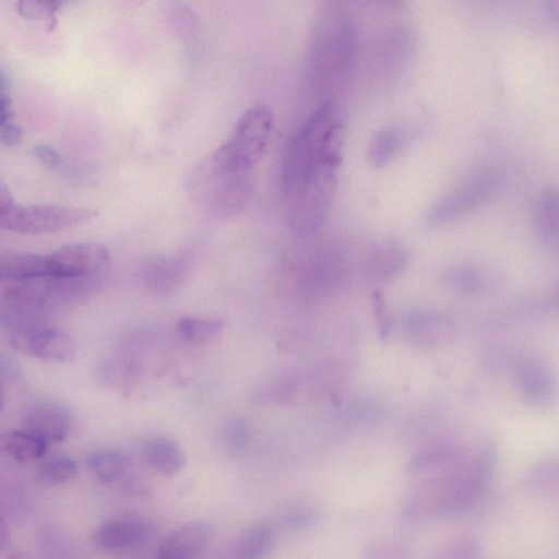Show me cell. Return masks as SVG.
I'll return each mask as SVG.
<instances>
[{
	"instance_id": "obj_21",
	"label": "cell",
	"mask_w": 559,
	"mask_h": 559,
	"mask_svg": "<svg viewBox=\"0 0 559 559\" xmlns=\"http://www.w3.org/2000/svg\"><path fill=\"white\" fill-rule=\"evenodd\" d=\"M225 322L221 318H203L186 316L176 323L177 335L186 343L205 345L221 337Z\"/></svg>"
},
{
	"instance_id": "obj_14",
	"label": "cell",
	"mask_w": 559,
	"mask_h": 559,
	"mask_svg": "<svg viewBox=\"0 0 559 559\" xmlns=\"http://www.w3.org/2000/svg\"><path fill=\"white\" fill-rule=\"evenodd\" d=\"M518 386L524 402L533 407L548 406L554 397V381L539 361L524 362L518 372Z\"/></svg>"
},
{
	"instance_id": "obj_27",
	"label": "cell",
	"mask_w": 559,
	"mask_h": 559,
	"mask_svg": "<svg viewBox=\"0 0 559 559\" xmlns=\"http://www.w3.org/2000/svg\"><path fill=\"white\" fill-rule=\"evenodd\" d=\"M558 483V464L556 460L547 459L538 462L528 471L525 486L528 491L538 496L551 495Z\"/></svg>"
},
{
	"instance_id": "obj_39",
	"label": "cell",
	"mask_w": 559,
	"mask_h": 559,
	"mask_svg": "<svg viewBox=\"0 0 559 559\" xmlns=\"http://www.w3.org/2000/svg\"><path fill=\"white\" fill-rule=\"evenodd\" d=\"M10 78L8 72L0 67V96H9Z\"/></svg>"
},
{
	"instance_id": "obj_7",
	"label": "cell",
	"mask_w": 559,
	"mask_h": 559,
	"mask_svg": "<svg viewBox=\"0 0 559 559\" xmlns=\"http://www.w3.org/2000/svg\"><path fill=\"white\" fill-rule=\"evenodd\" d=\"M496 178L488 175L474 177L439 198L424 214L426 227L449 224L485 203L495 192Z\"/></svg>"
},
{
	"instance_id": "obj_23",
	"label": "cell",
	"mask_w": 559,
	"mask_h": 559,
	"mask_svg": "<svg viewBox=\"0 0 559 559\" xmlns=\"http://www.w3.org/2000/svg\"><path fill=\"white\" fill-rule=\"evenodd\" d=\"M47 442L35 433L23 429L9 431L1 439V448L15 461L27 463L43 457Z\"/></svg>"
},
{
	"instance_id": "obj_2",
	"label": "cell",
	"mask_w": 559,
	"mask_h": 559,
	"mask_svg": "<svg viewBox=\"0 0 559 559\" xmlns=\"http://www.w3.org/2000/svg\"><path fill=\"white\" fill-rule=\"evenodd\" d=\"M341 157L331 153L312 158L281 186L287 225L296 236L309 237L321 228L336 190Z\"/></svg>"
},
{
	"instance_id": "obj_29",
	"label": "cell",
	"mask_w": 559,
	"mask_h": 559,
	"mask_svg": "<svg viewBox=\"0 0 559 559\" xmlns=\"http://www.w3.org/2000/svg\"><path fill=\"white\" fill-rule=\"evenodd\" d=\"M409 547L393 538H377L366 544L364 559H408Z\"/></svg>"
},
{
	"instance_id": "obj_15",
	"label": "cell",
	"mask_w": 559,
	"mask_h": 559,
	"mask_svg": "<svg viewBox=\"0 0 559 559\" xmlns=\"http://www.w3.org/2000/svg\"><path fill=\"white\" fill-rule=\"evenodd\" d=\"M187 272V264L181 258L157 257L143 264L141 275L150 290L169 293L183 282Z\"/></svg>"
},
{
	"instance_id": "obj_5",
	"label": "cell",
	"mask_w": 559,
	"mask_h": 559,
	"mask_svg": "<svg viewBox=\"0 0 559 559\" xmlns=\"http://www.w3.org/2000/svg\"><path fill=\"white\" fill-rule=\"evenodd\" d=\"M253 185V173L222 170L206 158L191 170L186 183L192 201L217 218L240 213L251 198Z\"/></svg>"
},
{
	"instance_id": "obj_1",
	"label": "cell",
	"mask_w": 559,
	"mask_h": 559,
	"mask_svg": "<svg viewBox=\"0 0 559 559\" xmlns=\"http://www.w3.org/2000/svg\"><path fill=\"white\" fill-rule=\"evenodd\" d=\"M497 462L495 445L483 442L463 463L455 461L445 469L427 477L403 502L405 522L447 516L469 508L491 479Z\"/></svg>"
},
{
	"instance_id": "obj_31",
	"label": "cell",
	"mask_w": 559,
	"mask_h": 559,
	"mask_svg": "<svg viewBox=\"0 0 559 559\" xmlns=\"http://www.w3.org/2000/svg\"><path fill=\"white\" fill-rule=\"evenodd\" d=\"M62 5L61 1H19L15 7L20 15L25 19H43L48 20L49 31H52L57 24L56 12Z\"/></svg>"
},
{
	"instance_id": "obj_6",
	"label": "cell",
	"mask_w": 559,
	"mask_h": 559,
	"mask_svg": "<svg viewBox=\"0 0 559 559\" xmlns=\"http://www.w3.org/2000/svg\"><path fill=\"white\" fill-rule=\"evenodd\" d=\"M98 216L92 207L15 203L5 230L22 235L53 234L84 226Z\"/></svg>"
},
{
	"instance_id": "obj_8",
	"label": "cell",
	"mask_w": 559,
	"mask_h": 559,
	"mask_svg": "<svg viewBox=\"0 0 559 559\" xmlns=\"http://www.w3.org/2000/svg\"><path fill=\"white\" fill-rule=\"evenodd\" d=\"M50 277L81 278L97 274L108 263L109 253L98 242H78L47 254Z\"/></svg>"
},
{
	"instance_id": "obj_22",
	"label": "cell",
	"mask_w": 559,
	"mask_h": 559,
	"mask_svg": "<svg viewBox=\"0 0 559 559\" xmlns=\"http://www.w3.org/2000/svg\"><path fill=\"white\" fill-rule=\"evenodd\" d=\"M406 139L407 130L399 123L389 124L379 130L368 146L370 164L374 167L386 165L397 154Z\"/></svg>"
},
{
	"instance_id": "obj_36",
	"label": "cell",
	"mask_w": 559,
	"mask_h": 559,
	"mask_svg": "<svg viewBox=\"0 0 559 559\" xmlns=\"http://www.w3.org/2000/svg\"><path fill=\"white\" fill-rule=\"evenodd\" d=\"M23 129L14 123L8 122L0 127V143L7 147L17 146L23 141Z\"/></svg>"
},
{
	"instance_id": "obj_32",
	"label": "cell",
	"mask_w": 559,
	"mask_h": 559,
	"mask_svg": "<svg viewBox=\"0 0 559 559\" xmlns=\"http://www.w3.org/2000/svg\"><path fill=\"white\" fill-rule=\"evenodd\" d=\"M223 436L230 447L240 450L245 448L249 441L248 424L240 417L230 418L223 427Z\"/></svg>"
},
{
	"instance_id": "obj_4",
	"label": "cell",
	"mask_w": 559,
	"mask_h": 559,
	"mask_svg": "<svg viewBox=\"0 0 559 559\" xmlns=\"http://www.w3.org/2000/svg\"><path fill=\"white\" fill-rule=\"evenodd\" d=\"M274 128L272 109L263 103L249 107L226 140L206 159L216 168L253 173L264 156Z\"/></svg>"
},
{
	"instance_id": "obj_19",
	"label": "cell",
	"mask_w": 559,
	"mask_h": 559,
	"mask_svg": "<svg viewBox=\"0 0 559 559\" xmlns=\"http://www.w3.org/2000/svg\"><path fill=\"white\" fill-rule=\"evenodd\" d=\"M459 459L460 450L456 445L450 442H437L415 453L409 459L406 469L411 475H433Z\"/></svg>"
},
{
	"instance_id": "obj_38",
	"label": "cell",
	"mask_w": 559,
	"mask_h": 559,
	"mask_svg": "<svg viewBox=\"0 0 559 559\" xmlns=\"http://www.w3.org/2000/svg\"><path fill=\"white\" fill-rule=\"evenodd\" d=\"M10 539L9 528L3 520V518L0 515V552L8 546Z\"/></svg>"
},
{
	"instance_id": "obj_30",
	"label": "cell",
	"mask_w": 559,
	"mask_h": 559,
	"mask_svg": "<svg viewBox=\"0 0 559 559\" xmlns=\"http://www.w3.org/2000/svg\"><path fill=\"white\" fill-rule=\"evenodd\" d=\"M480 546L472 536H461L442 546L427 559H477Z\"/></svg>"
},
{
	"instance_id": "obj_34",
	"label": "cell",
	"mask_w": 559,
	"mask_h": 559,
	"mask_svg": "<svg viewBox=\"0 0 559 559\" xmlns=\"http://www.w3.org/2000/svg\"><path fill=\"white\" fill-rule=\"evenodd\" d=\"M119 483L120 487L133 497L146 498L152 493V488L145 479L130 472Z\"/></svg>"
},
{
	"instance_id": "obj_16",
	"label": "cell",
	"mask_w": 559,
	"mask_h": 559,
	"mask_svg": "<svg viewBox=\"0 0 559 559\" xmlns=\"http://www.w3.org/2000/svg\"><path fill=\"white\" fill-rule=\"evenodd\" d=\"M408 263V252L399 242L384 241L376 246L367 258V273L377 282L399 276Z\"/></svg>"
},
{
	"instance_id": "obj_20",
	"label": "cell",
	"mask_w": 559,
	"mask_h": 559,
	"mask_svg": "<svg viewBox=\"0 0 559 559\" xmlns=\"http://www.w3.org/2000/svg\"><path fill=\"white\" fill-rule=\"evenodd\" d=\"M533 223L539 239L545 245L557 248L559 236L557 190L547 189L535 199Z\"/></svg>"
},
{
	"instance_id": "obj_18",
	"label": "cell",
	"mask_w": 559,
	"mask_h": 559,
	"mask_svg": "<svg viewBox=\"0 0 559 559\" xmlns=\"http://www.w3.org/2000/svg\"><path fill=\"white\" fill-rule=\"evenodd\" d=\"M144 459L156 473L173 476L186 464V454L174 440L166 437L153 438L144 447Z\"/></svg>"
},
{
	"instance_id": "obj_9",
	"label": "cell",
	"mask_w": 559,
	"mask_h": 559,
	"mask_svg": "<svg viewBox=\"0 0 559 559\" xmlns=\"http://www.w3.org/2000/svg\"><path fill=\"white\" fill-rule=\"evenodd\" d=\"M10 342L15 350L46 361H68L76 353L74 340L57 329L21 331L13 334Z\"/></svg>"
},
{
	"instance_id": "obj_25",
	"label": "cell",
	"mask_w": 559,
	"mask_h": 559,
	"mask_svg": "<svg viewBox=\"0 0 559 559\" xmlns=\"http://www.w3.org/2000/svg\"><path fill=\"white\" fill-rule=\"evenodd\" d=\"M445 282L452 290L464 295H479L491 285L487 271L471 265L452 267L445 274Z\"/></svg>"
},
{
	"instance_id": "obj_35",
	"label": "cell",
	"mask_w": 559,
	"mask_h": 559,
	"mask_svg": "<svg viewBox=\"0 0 559 559\" xmlns=\"http://www.w3.org/2000/svg\"><path fill=\"white\" fill-rule=\"evenodd\" d=\"M33 155L39 164L48 168H56L61 164L60 154L48 145L34 146Z\"/></svg>"
},
{
	"instance_id": "obj_17",
	"label": "cell",
	"mask_w": 559,
	"mask_h": 559,
	"mask_svg": "<svg viewBox=\"0 0 559 559\" xmlns=\"http://www.w3.org/2000/svg\"><path fill=\"white\" fill-rule=\"evenodd\" d=\"M274 528L266 522L246 527L233 542L227 559H263L274 543Z\"/></svg>"
},
{
	"instance_id": "obj_26",
	"label": "cell",
	"mask_w": 559,
	"mask_h": 559,
	"mask_svg": "<svg viewBox=\"0 0 559 559\" xmlns=\"http://www.w3.org/2000/svg\"><path fill=\"white\" fill-rule=\"evenodd\" d=\"M76 462L64 455H56L45 460L37 468L36 478L44 487L63 485L78 475Z\"/></svg>"
},
{
	"instance_id": "obj_10",
	"label": "cell",
	"mask_w": 559,
	"mask_h": 559,
	"mask_svg": "<svg viewBox=\"0 0 559 559\" xmlns=\"http://www.w3.org/2000/svg\"><path fill=\"white\" fill-rule=\"evenodd\" d=\"M154 536L152 526L135 519H110L93 533L94 545L107 551L136 549L145 546Z\"/></svg>"
},
{
	"instance_id": "obj_40",
	"label": "cell",
	"mask_w": 559,
	"mask_h": 559,
	"mask_svg": "<svg viewBox=\"0 0 559 559\" xmlns=\"http://www.w3.org/2000/svg\"><path fill=\"white\" fill-rule=\"evenodd\" d=\"M3 407V394H2V389H1V385H0V412Z\"/></svg>"
},
{
	"instance_id": "obj_41",
	"label": "cell",
	"mask_w": 559,
	"mask_h": 559,
	"mask_svg": "<svg viewBox=\"0 0 559 559\" xmlns=\"http://www.w3.org/2000/svg\"><path fill=\"white\" fill-rule=\"evenodd\" d=\"M8 559H24V558L20 555H12Z\"/></svg>"
},
{
	"instance_id": "obj_33",
	"label": "cell",
	"mask_w": 559,
	"mask_h": 559,
	"mask_svg": "<svg viewBox=\"0 0 559 559\" xmlns=\"http://www.w3.org/2000/svg\"><path fill=\"white\" fill-rule=\"evenodd\" d=\"M373 313L377 319V324L381 338H386L391 332L392 320L390 312L386 309L385 302L379 293L373 294Z\"/></svg>"
},
{
	"instance_id": "obj_11",
	"label": "cell",
	"mask_w": 559,
	"mask_h": 559,
	"mask_svg": "<svg viewBox=\"0 0 559 559\" xmlns=\"http://www.w3.org/2000/svg\"><path fill=\"white\" fill-rule=\"evenodd\" d=\"M25 429L47 443L61 442L70 433L72 416L70 411L52 401H38L26 408Z\"/></svg>"
},
{
	"instance_id": "obj_3",
	"label": "cell",
	"mask_w": 559,
	"mask_h": 559,
	"mask_svg": "<svg viewBox=\"0 0 559 559\" xmlns=\"http://www.w3.org/2000/svg\"><path fill=\"white\" fill-rule=\"evenodd\" d=\"M357 49V26L342 7L331 4L319 15L312 41V62L319 86L333 92L345 84Z\"/></svg>"
},
{
	"instance_id": "obj_12",
	"label": "cell",
	"mask_w": 559,
	"mask_h": 559,
	"mask_svg": "<svg viewBox=\"0 0 559 559\" xmlns=\"http://www.w3.org/2000/svg\"><path fill=\"white\" fill-rule=\"evenodd\" d=\"M211 537L212 528L206 522L186 523L160 543L154 559H197L207 547Z\"/></svg>"
},
{
	"instance_id": "obj_13",
	"label": "cell",
	"mask_w": 559,
	"mask_h": 559,
	"mask_svg": "<svg viewBox=\"0 0 559 559\" xmlns=\"http://www.w3.org/2000/svg\"><path fill=\"white\" fill-rule=\"evenodd\" d=\"M404 333L419 347H436L448 343L454 334L453 322L440 313L416 310L404 318Z\"/></svg>"
},
{
	"instance_id": "obj_28",
	"label": "cell",
	"mask_w": 559,
	"mask_h": 559,
	"mask_svg": "<svg viewBox=\"0 0 559 559\" xmlns=\"http://www.w3.org/2000/svg\"><path fill=\"white\" fill-rule=\"evenodd\" d=\"M321 516L318 510L310 506H290L281 514V523L289 532H306L320 523Z\"/></svg>"
},
{
	"instance_id": "obj_24",
	"label": "cell",
	"mask_w": 559,
	"mask_h": 559,
	"mask_svg": "<svg viewBox=\"0 0 559 559\" xmlns=\"http://www.w3.org/2000/svg\"><path fill=\"white\" fill-rule=\"evenodd\" d=\"M86 462L90 471L103 483L120 481L129 473V460L118 451H94Z\"/></svg>"
},
{
	"instance_id": "obj_37",
	"label": "cell",
	"mask_w": 559,
	"mask_h": 559,
	"mask_svg": "<svg viewBox=\"0 0 559 559\" xmlns=\"http://www.w3.org/2000/svg\"><path fill=\"white\" fill-rule=\"evenodd\" d=\"M12 105L10 96H0V127L10 122Z\"/></svg>"
}]
</instances>
